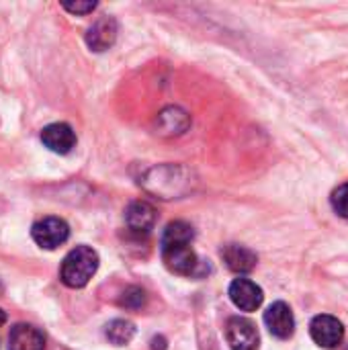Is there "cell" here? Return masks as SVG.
Here are the masks:
<instances>
[{"label":"cell","instance_id":"cell-18","mask_svg":"<svg viewBox=\"0 0 348 350\" xmlns=\"http://www.w3.org/2000/svg\"><path fill=\"white\" fill-rule=\"evenodd\" d=\"M62 6L72 14H88L96 8V2H62Z\"/></svg>","mask_w":348,"mask_h":350},{"label":"cell","instance_id":"cell-12","mask_svg":"<svg viewBox=\"0 0 348 350\" xmlns=\"http://www.w3.org/2000/svg\"><path fill=\"white\" fill-rule=\"evenodd\" d=\"M8 350H45V336L35 326L16 324L8 334Z\"/></svg>","mask_w":348,"mask_h":350},{"label":"cell","instance_id":"cell-7","mask_svg":"<svg viewBox=\"0 0 348 350\" xmlns=\"http://www.w3.org/2000/svg\"><path fill=\"white\" fill-rule=\"evenodd\" d=\"M230 299L242 312H256L263 306L265 295H263V289L254 281L240 277L230 285Z\"/></svg>","mask_w":348,"mask_h":350},{"label":"cell","instance_id":"cell-8","mask_svg":"<svg viewBox=\"0 0 348 350\" xmlns=\"http://www.w3.org/2000/svg\"><path fill=\"white\" fill-rule=\"evenodd\" d=\"M156 224V209L146 201H133L125 209V226L131 234L148 236Z\"/></svg>","mask_w":348,"mask_h":350},{"label":"cell","instance_id":"cell-14","mask_svg":"<svg viewBox=\"0 0 348 350\" xmlns=\"http://www.w3.org/2000/svg\"><path fill=\"white\" fill-rule=\"evenodd\" d=\"M195 232L187 221H170L162 234V244H191Z\"/></svg>","mask_w":348,"mask_h":350},{"label":"cell","instance_id":"cell-6","mask_svg":"<svg viewBox=\"0 0 348 350\" xmlns=\"http://www.w3.org/2000/svg\"><path fill=\"white\" fill-rule=\"evenodd\" d=\"M265 324L269 332L281 340H287L295 332V318L291 308L285 301H275L267 312H265Z\"/></svg>","mask_w":348,"mask_h":350},{"label":"cell","instance_id":"cell-11","mask_svg":"<svg viewBox=\"0 0 348 350\" xmlns=\"http://www.w3.org/2000/svg\"><path fill=\"white\" fill-rule=\"evenodd\" d=\"M222 258L228 265V269L232 273H238V275L250 273L256 267V262H258V256L250 248H246L242 244H228V246H224Z\"/></svg>","mask_w":348,"mask_h":350},{"label":"cell","instance_id":"cell-21","mask_svg":"<svg viewBox=\"0 0 348 350\" xmlns=\"http://www.w3.org/2000/svg\"><path fill=\"white\" fill-rule=\"evenodd\" d=\"M0 293H2V285H0Z\"/></svg>","mask_w":348,"mask_h":350},{"label":"cell","instance_id":"cell-20","mask_svg":"<svg viewBox=\"0 0 348 350\" xmlns=\"http://www.w3.org/2000/svg\"><path fill=\"white\" fill-rule=\"evenodd\" d=\"M4 322H6V314H4V312L0 310V326H2Z\"/></svg>","mask_w":348,"mask_h":350},{"label":"cell","instance_id":"cell-19","mask_svg":"<svg viewBox=\"0 0 348 350\" xmlns=\"http://www.w3.org/2000/svg\"><path fill=\"white\" fill-rule=\"evenodd\" d=\"M164 349H166V340H164L162 336L152 340V350H164Z\"/></svg>","mask_w":348,"mask_h":350},{"label":"cell","instance_id":"cell-15","mask_svg":"<svg viewBox=\"0 0 348 350\" xmlns=\"http://www.w3.org/2000/svg\"><path fill=\"white\" fill-rule=\"evenodd\" d=\"M105 334H107V338H109L111 345H115V347H125V345L131 342V338H133V334H135V328H133V324L127 322V320H113V322L107 326Z\"/></svg>","mask_w":348,"mask_h":350},{"label":"cell","instance_id":"cell-9","mask_svg":"<svg viewBox=\"0 0 348 350\" xmlns=\"http://www.w3.org/2000/svg\"><path fill=\"white\" fill-rule=\"evenodd\" d=\"M41 142L55 154H68L76 146V133L68 123H51L43 127Z\"/></svg>","mask_w":348,"mask_h":350},{"label":"cell","instance_id":"cell-2","mask_svg":"<svg viewBox=\"0 0 348 350\" xmlns=\"http://www.w3.org/2000/svg\"><path fill=\"white\" fill-rule=\"evenodd\" d=\"M162 260L166 269L174 275L183 277H197L201 275L199 258L193 252L191 244H162Z\"/></svg>","mask_w":348,"mask_h":350},{"label":"cell","instance_id":"cell-4","mask_svg":"<svg viewBox=\"0 0 348 350\" xmlns=\"http://www.w3.org/2000/svg\"><path fill=\"white\" fill-rule=\"evenodd\" d=\"M226 340L232 350H258L260 336L256 326L240 316H234L226 324Z\"/></svg>","mask_w":348,"mask_h":350},{"label":"cell","instance_id":"cell-1","mask_svg":"<svg viewBox=\"0 0 348 350\" xmlns=\"http://www.w3.org/2000/svg\"><path fill=\"white\" fill-rule=\"evenodd\" d=\"M98 269V254L88 246H76L62 262V283L72 289H82Z\"/></svg>","mask_w":348,"mask_h":350},{"label":"cell","instance_id":"cell-17","mask_svg":"<svg viewBox=\"0 0 348 350\" xmlns=\"http://www.w3.org/2000/svg\"><path fill=\"white\" fill-rule=\"evenodd\" d=\"M144 304H146V293L139 287H129L121 297V306L129 310H139Z\"/></svg>","mask_w":348,"mask_h":350},{"label":"cell","instance_id":"cell-3","mask_svg":"<svg viewBox=\"0 0 348 350\" xmlns=\"http://www.w3.org/2000/svg\"><path fill=\"white\" fill-rule=\"evenodd\" d=\"M31 236L37 246L45 250H55L70 238V228L59 217H43L33 226Z\"/></svg>","mask_w":348,"mask_h":350},{"label":"cell","instance_id":"cell-10","mask_svg":"<svg viewBox=\"0 0 348 350\" xmlns=\"http://www.w3.org/2000/svg\"><path fill=\"white\" fill-rule=\"evenodd\" d=\"M117 39V21L113 16H101L86 33V45L92 51L109 49Z\"/></svg>","mask_w":348,"mask_h":350},{"label":"cell","instance_id":"cell-16","mask_svg":"<svg viewBox=\"0 0 348 350\" xmlns=\"http://www.w3.org/2000/svg\"><path fill=\"white\" fill-rule=\"evenodd\" d=\"M330 203H332V209H334L340 217L348 219V183L340 185L338 189L332 191Z\"/></svg>","mask_w":348,"mask_h":350},{"label":"cell","instance_id":"cell-13","mask_svg":"<svg viewBox=\"0 0 348 350\" xmlns=\"http://www.w3.org/2000/svg\"><path fill=\"white\" fill-rule=\"evenodd\" d=\"M189 123H191L189 115H187L183 109H178V107H168V109H164V111L160 113V117H158L160 129H162L164 133H170V135H178V133L187 131Z\"/></svg>","mask_w":348,"mask_h":350},{"label":"cell","instance_id":"cell-5","mask_svg":"<svg viewBox=\"0 0 348 350\" xmlns=\"http://www.w3.org/2000/svg\"><path fill=\"white\" fill-rule=\"evenodd\" d=\"M310 334L314 338V342L322 349H336L340 347L343 338H345V328L340 324L338 318L322 314L316 316L310 324Z\"/></svg>","mask_w":348,"mask_h":350}]
</instances>
